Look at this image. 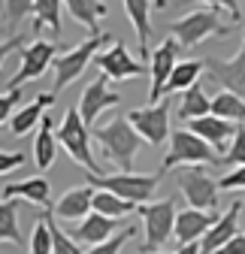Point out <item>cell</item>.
Here are the masks:
<instances>
[{
    "instance_id": "6da1fadb",
    "label": "cell",
    "mask_w": 245,
    "mask_h": 254,
    "mask_svg": "<svg viewBox=\"0 0 245 254\" xmlns=\"http://www.w3.org/2000/svg\"><path fill=\"white\" fill-rule=\"evenodd\" d=\"M94 139L100 142L103 154L121 170V173H130L133 161H136V151H139V142L142 136L136 133V127L127 121V115H115L109 124H100L94 127Z\"/></svg>"
},
{
    "instance_id": "7a4b0ae2",
    "label": "cell",
    "mask_w": 245,
    "mask_h": 254,
    "mask_svg": "<svg viewBox=\"0 0 245 254\" xmlns=\"http://www.w3.org/2000/svg\"><path fill=\"white\" fill-rule=\"evenodd\" d=\"M215 167L221 164V154L212 148L206 139H200L194 130H188V127H182V130H176L170 136V151L164 157V164H161V176L167 170H179V167Z\"/></svg>"
},
{
    "instance_id": "3957f363",
    "label": "cell",
    "mask_w": 245,
    "mask_h": 254,
    "mask_svg": "<svg viewBox=\"0 0 245 254\" xmlns=\"http://www.w3.org/2000/svg\"><path fill=\"white\" fill-rule=\"evenodd\" d=\"M91 139H94V133H88V124H85L79 106L67 109L64 121H61V127H58V142H61V148H64L82 170H88L91 176H103L94 151H91Z\"/></svg>"
},
{
    "instance_id": "277c9868",
    "label": "cell",
    "mask_w": 245,
    "mask_h": 254,
    "mask_svg": "<svg viewBox=\"0 0 245 254\" xmlns=\"http://www.w3.org/2000/svg\"><path fill=\"white\" fill-rule=\"evenodd\" d=\"M161 173H112V176H91L88 185L91 188H100V190H112V194H118L121 200H127L133 206H145L151 203V197H155V190L161 185Z\"/></svg>"
},
{
    "instance_id": "5b68a950",
    "label": "cell",
    "mask_w": 245,
    "mask_h": 254,
    "mask_svg": "<svg viewBox=\"0 0 245 254\" xmlns=\"http://www.w3.org/2000/svg\"><path fill=\"white\" fill-rule=\"evenodd\" d=\"M103 43H115V40H112L109 34H94V37L82 40L79 46L61 52V55H58V61H55V88H52V94L64 91L70 82H76V79L85 73L88 64L97 58V52H100V46H103Z\"/></svg>"
},
{
    "instance_id": "8992f818",
    "label": "cell",
    "mask_w": 245,
    "mask_h": 254,
    "mask_svg": "<svg viewBox=\"0 0 245 254\" xmlns=\"http://www.w3.org/2000/svg\"><path fill=\"white\" fill-rule=\"evenodd\" d=\"M170 34L179 40L182 49H197L209 37H227L230 34V24L221 21L218 9H197V12H188L185 18L173 21L170 24Z\"/></svg>"
},
{
    "instance_id": "52a82bcc",
    "label": "cell",
    "mask_w": 245,
    "mask_h": 254,
    "mask_svg": "<svg viewBox=\"0 0 245 254\" xmlns=\"http://www.w3.org/2000/svg\"><path fill=\"white\" fill-rule=\"evenodd\" d=\"M136 212L142 215L145 221V242H142V251L151 254V251H164V242L176 236V200L167 197V200H158V203H145V206H136Z\"/></svg>"
},
{
    "instance_id": "ba28073f",
    "label": "cell",
    "mask_w": 245,
    "mask_h": 254,
    "mask_svg": "<svg viewBox=\"0 0 245 254\" xmlns=\"http://www.w3.org/2000/svg\"><path fill=\"white\" fill-rule=\"evenodd\" d=\"M176 185L191 203V209L212 212L218 206V182L206 173V167H179L176 170Z\"/></svg>"
},
{
    "instance_id": "9c48e42d",
    "label": "cell",
    "mask_w": 245,
    "mask_h": 254,
    "mask_svg": "<svg viewBox=\"0 0 245 254\" xmlns=\"http://www.w3.org/2000/svg\"><path fill=\"white\" fill-rule=\"evenodd\" d=\"M58 55H61L58 43L37 40V43L24 46V49H21V64H18L15 76H12V79H6L3 91H15V88H21V85H24V82H30V79H40L49 67H55Z\"/></svg>"
},
{
    "instance_id": "30bf717a",
    "label": "cell",
    "mask_w": 245,
    "mask_h": 254,
    "mask_svg": "<svg viewBox=\"0 0 245 254\" xmlns=\"http://www.w3.org/2000/svg\"><path fill=\"white\" fill-rule=\"evenodd\" d=\"M170 109H173V103H170V97H164L161 103H155V106H142V109H133V112H127V121L136 127V133L151 145V148H161L173 133H170Z\"/></svg>"
},
{
    "instance_id": "8fae6325",
    "label": "cell",
    "mask_w": 245,
    "mask_h": 254,
    "mask_svg": "<svg viewBox=\"0 0 245 254\" xmlns=\"http://www.w3.org/2000/svg\"><path fill=\"white\" fill-rule=\"evenodd\" d=\"M179 40L176 37H167L148 58V76H151V88H148V106H155L167 97V85H170V76L173 70L179 67Z\"/></svg>"
},
{
    "instance_id": "7c38bea8",
    "label": "cell",
    "mask_w": 245,
    "mask_h": 254,
    "mask_svg": "<svg viewBox=\"0 0 245 254\" xmlns=\"http://www.w3.org/2000/svg\"><path fill=\"white\" fill-rule=\"evenodd\" d=\"M206 73L215 85L239 94L245 100V30H242V46L233 58H215V55L206 58Z\"/></svg>"
},
{
    "instance_id": "4fadbf2b",
    "label": "cell",
    "mask_w": 245,
    "mask_h": 254,
    "mask_svg": "<svg viewBox=\"0 0 245 254\" xmlns=\"http://www.w3.org/2000/svg\"><path fill=\"white\" fill-rule=\"evenodd\" d=\"M94 64L100 67V73H103L106 79H112V82L139 79L142 73H148V67H142V61H136L121 40H115L106 52H100V55L94 58Z\"/></svg>"
},
{
    "instance_id": "5bb4252c",
    "label": "cell",
    "mask_w": 245,
    "mask_h": 254,
    "mask_svg": "<svg viewBox=\"0 0 245 254\" xmlns=\"http://www.w3.org/2000/svg\"><path fill=\"white\" fill-rule=\"evenodd\" d=\"M121 103V94L115 88H109V79L100 73L94 82H88L85 91H82V97H79V112L85 118V124L91 127L106 109H115Z\"/></svg>"
},
{
    "instance_id": "9a60e30c",
    "label": "cell",
    "mask_w": 245,
    "mask_h": 254,
    "mask_svg": "<svg viewBox=\"0 0 245 254\" xmlns=\"http://www.w3.org/2000/svg\"><path fill=\"white\" fill-rule=\"evenodd\" d=\"M185 127H188V130H194L200 139H206L221 157L227 154V148H230V142H233V136H236V130H239V124L224 121V118H218V115H203V118H197V121H188Z\"/></svg>"
},
{
    "instance_id": "2e32d148",
    "label": "cell",
    "mask_w": 245,
    "mask_h": 254,
    "mask_svg": "<svg viewBox=\"0 0 245 254\" xmlns=\"http://www.w3.org/2000/svg\"><path fill=\"white\" fill-rule=\"evenodd\" d=\"M94 197H97V190L91 185H76L55 203L52 215L58 221H85L91 212H94Z\"/></svg>"
},
{
    "instance_id": "e0dca14e",
    "label": "cell",
    "mask_w": 245,
    "mask_h": 254,
    "mask_svg": "<svg viewBox=\"0 0 245 254\" xmlns=\"http://www.w3.org/2000/svg\"><path fill=\"white\" fill-rule=\"evenodd\" d=\"M242 212H245V203L239 200V203H233L215 224H212V230L203 236V242H200V248H203V254H218L236 233H239V218H242Z\"/></svg>"
},
{
    "instance_id": "ac0fdd59",
    "label": "cell",
    "mask_w": 245,
    "mask_h": 254,
    "mask_svg": "<svg viewBox=\"0 0 245 254\" xmlns=\"http://www.w3.org/2000/svg\"><path fill=\"white\" fill-rule=\"evenodd\" d=\"M215 215L212 212H203V209H182L176 215V242L179 245H191V242H203V236L212 230V224H215Z\"/></svg>"
},
{
    "instance_id": "d6986e66",
    "label": "cell",
    "mask_w": 245,
    "mask_h": 254,
    "mask_svg": "<svg viewBox=\"0 0 245 254\" xmlns=\"http://www.w3.org/2000/svg\"><path fill=\"white\" fill-rule=\"evenodd\" d=\"M70 236L79 245H88V248L103 245V242H109L115 236V218H106L100 212H91L85 221H79V224L70 230Z\"/></svg>"
},
{
    "instance_id": "ffe728a7",
    "label": "cell",
    "mask_w": 245,
    "mask_h": 254,
    "mask_svg": "<svg viewBox=\"0 0 245 254\" xmlns=\"http://www.w3.org/2000/svg\"><path fill=\"white\" fill-rule=\"evenodd\" d=\"M151 6H158L155 0H124V9H127V18L136 30V43H139V58L148 61L151 52H148V43H151Z\"/></svg>"
},
{
    "instance_id": "44dd1931",
    "label": "cell",
    "mask_w": 245,
    "mask_h": 254,
    "mask_svg": "<svg viewBox=\"0 0 245 254\" xmlns=\"http://www.w3.org/2000/svg\"><path fill=\"white\" fill-rule=\"evenodd\" d=\"M55 100H58V94H37V97L30 100L27 106H21V109L12 115V121H9V130H12L15 136H24V133H30L37 124H43V118H46V109H49Z\"/></svg>"
},
{
    "instance_id": "7402d4cb",
    "label": "cell",
    "mask_w": 245,
    "mask_h": 254,
    "mask_svg": "<svg viewBox=\"0 0 245 254\" xmlns=\"http://www.w3.org/2000/svg\"><path fill=\"white\" fill-rule=\"evenodd\" d=\"M0 197L3 200H27V203H34V206H49L52 200V185L46 179H24L18 185L12 182H3V190H0Z\"/></svg>"
},
{
    "instance_id": "603a6c76",
    "label": "cell",
    "mask_w": 245,
    "mask_h": 254,
    "mask_svg": "<svg viewBox=\"0 0 245 254\" xmlns=\"http://www.w3.org/2000/svg\"><path fill=\"white\" fill-rule=\"evenodd\" d=\"M58 145H61V142H58V133H55V121H52V115H46L43 124H40V133H37V139H34V161H37L40 170H49V167L55 164Z\"/></svg>"
},
{
    "instance_id": "cb8c5ba5",
    "label": "cell",
    "mask_w": 245,
    "mask_h": 254,
    "mask_svg": "<svg viewBox=\"0 0 245 254\" xmlns=\"http://www.w3.org/2000/svg\"><path fill=\"white\" fill-rule=\"evenodd\" d=\"M70 18H76L82 27H88V34L94 37L100 34V18L106 15V3L103 0H64Z\"/></svg>"
},
{
    "instance_id": "d4e9b609",
    "label": "cell",
    "mask_w": 245,
    "mask_h": 254,
    "mask_svg": "<svg viewBox=\"0 0 245 254\" xmlns=\"http://www.w3.org/2000/svg\"><path fill=\"white\" fill-rule=\"evenodd\" d=\"M203 115H212V100H209L203 85H194L179 97V118L188 124V121H197Z\"/></svg>"
},
{
    "instance_id": "484cf974",
    "label": "cell",
    "mask_w": 245,
    "mask_h": 254,
    "mask_svg": "<svg viewBox=\"0 0 245 254\" xmlns=\"http://www.w3.org/2000/svg\"><path fill=\"white\" fill-rule=\"evenodd\" d=\"M203 70H206V61H197V58H185V61H179V67H176V70H173V76H170L167 94H173V91H182V94H185L188 88L200 85L197 79L203 76Z\"/></svg>"
},
{
    "instance_id": "4316f807",
    "label": "cell",
    "mask_w": 245,
    "mask_h": 254,
    "mask_svg": "<svg viewBox=\"0 0 245 254\" xmlns=\"http://www.w3.org/2000/svg\"><path fill=\"white\" fill-rule=\"evenodd\" d=\"M212 115L233 121V124H245V100L233 91H218L212 97Z\"/></svg>"
},
{
    "instance_id": "83f0119b",
    "label": "cell",
    "mask_w": 245,
    "mask_h": 254,
    "mask_svg": "<svg viewBox=\"0 0 245 254\" xmlns=\"http://www.w3.org/2000/svg\"><path fill=\"white\" fill-rule=\"evenodd\" d=\"M61 6H64V0H37L34 27H49L52 34H61Z\"/></svg>"
},
{
    "instance_id": "f1b7e54d",
    "label": "cell",
    "mask_w": 245,
    "mask_h": 254,
    "mask_svg": "<svg viewBox=\"0 0 245 254\" xmlns=\"http://www.w3.org/2000/svg\"><path fill=\"white\" fill-rule=\"evenodd\" d=\"M94 212L106 215V218H124L130 212H136L133 203L127 200H121L118 194H112V190H97V197H94Z\"/></svg>"
},
{
    "instance_id": "f546056e",
    "label": "cell",
    "mask_w": 245,
    "mask_h": 254,
    "mask_svg": "<svg viewBox=\"0 0 245 254\" xmlns=\"http://www.w3.org/2000/svg\"><path fill=\"white\" fill-rule=\"evenodd\" d=\"M37 0H3V37H9V30L18 27L27 15H34Z\"/></svg>"
},
{
    "instance_id": "4dcf8cb0",
    "label": "cell",
    "mask_w": 245,
    "mask_h": 254,
    "mask_svg": "<svg viewBox=\"0 0 245 254\" xmlns=\"http://www.w3.org/2000/svg\"><path fill=\"white\" fill-rule=\"evenodd\" d=\"M18 206L15 200H3V206H0V239H3L6 245H21V233H18V218H15Z\"/></svg>"
},
{
    "instance_id": "1f68e13d",
    "label": "cell",
    "mask_w": 245,
    "mask_h": 254,
    "mask_svg": "<svg viewBox=\"0 0 245 254\" xmlns=\"http://www.w3.org/2000/svg\"><path fill=\"white\" fill-rule=\"evenodd\" d=\"M30 254H55V239H52V227H49L46 215H40L34 221V230H30Z\"/></svg>"
},
{
    "instance_id": "d6a6232c",
    "label": "cell",
    "mask_w": 245,
    "mask_h": 254,
    "mask_svg": "<svg viewBox=\"0 0 245 254\" xmlns=\"http://www.w3.org/2000/svg\"><path fill=\"white\" fill-rule=\"evenodd\" d=\"M46 218H49V227H52V239H55V254H85V251H82V245H79V242H76V239H73L70 233H64V230L58 227V218H55L52 212H49Z\"/></svg>"
},
{
    "instance_id": "836d02e7",
    "label": "cell",
    "mask_w": 245,
    "mask_h": 254,
    "mask_svg": "<svg viewBox=\"0 0 245 254\" xmlns=\"http://www.w3.org/2000/svg\"><path fill=\"white\" fill-rule=\"evenodd\" d=\"M221 164H236V167H245V124H239V130L227 148V154L221 157Z\"/></svg>"
},
{
    "instance_id": "e575fe53",
    "label": "cell",
    "mask_w": 245,
    "mask_h": 254,
    "mask_svg": "<svg viewBox=\"0 0 245 254\" xmlns=\"http://www.w3.org/2000/svg\"><path fill=\"white\" fill-rule=\"evenodd\" d=\"M133 233H136V230H133V227H127V230H121V233H115V236H112L109 242H103V245H94V248H88L85 254H118L121 248L127 245V239H130Z\"/></svg>"
},
{
    "instance_id": "d590c367",
    "label": "cell",
    "mask_w": 245,
    "mask_h": 254,
    "mask_svg": "<svg viewBox=\"0 0 245 254\" xmlns=\"http://www.w3.org/2000/svg\"><path fill=\"white\" fill-rule=\"evenodd\" d=\"M182 3H203L206 9H227L233 21H242V3L245 0H182Z\"/></svg>"
},
{
    "instance_id": "8d00e7d4",
    "label": "cell",
    "mask_w": 245,
    "mask_h": 254,
    "mask_svg": "<svg viewBox=\"0 0 245 254\" xmlns=\"http://www.w3.org/2000/svg\"><path fill=\"white\" fill-rule=\"evenodd\" d=\"M18 103H21V88L3 91V100H0V121L9 124V121H12V109H15Z\"/></svg>"
},
{
    "instance_id": "74e56055",
    "label": "cell",
    "mask_w": 245,
    "mask_h": 254,
    "mask_svg": "<svg viewBox=\"0 0 245 254\" xmlns=\"http://www.w3.org/2000/svg\"><path fill=\"white\" fill-rule=\"evenodd\" d=\"M218 188H221V190H245V167H236L233 173L221 176Z\"/></svg>"
},
{
    "instance_id": "f35d334b",
    "label": "cell",
    "mask_w": 245,
    "mask_h": 254,
    "mask_svg": "<svg viewBox=\"0 0 245 254\" xmlns=\"http://www.w3.org/2000/svg\"><path fill=\"white\" fill-rule=\"evenodd\" d=\"M24 164V154L21 151H3V154H0V173H12V170H18Z\"/></svg>"
},
{
    "instance_id": "ab89813d",
    "label": "cell",
    "mask_w": 245,
    "mask_h": 254,
    "mask_svg": "<svg viewBox=\"0 0 245 254\" xmlns=\"http://www.w3.org/2000/svg\"><path fill=\"white\" fill-rule=\"evenodd\" d=\"M218 254H245V233H236Z\"/></svg>"
},
{
    "instance_id": "60d3db41",
    "label": "cell",
    "mask_w": 245,
    "mask_h": 254,
    "mask_svg": "<svg viewBox=\"0 0 245 254\" xmlns=\"http://www.w3.org/2000/svg\"><path fill=\"white\" fill-rule=\"evenodd\" d=\"M176 254H203V248H200V242H191V245H179Z\"/></svg>"
},
{
    "instance_id": "b9f144b4",
    "label": "cell",
    "mask_w": 245,
    "mask_h": 254,
    "mask_svg": "<svg viewBox=\"0 0 245 254\" xmlns=\"http://www.w3.org/2000/svg\"><path fill=\"white\" fill-rule=\"evenodd\" d=\"M155 3H158V9H164V6H167V0H155Z\"/></svg>"
},
{
    "instance_id": "7bdbcfd3",
    "label": "cell",
    "mask_w": 245,
    "mask_h": 254,
    "mask_svg": "<svg viewBox=\"0 0 245 254\" xmlns=\"http://www.w3.org/2000/svg\"><path fill=\"white\" fill-rule=\"evenodd\" d=\"M242 203H245V190H242Z\"/></svg>"
},
{
    "instance_id": "ee69618b",
    "label": "cell",
    "mask_w": 245,
    "mask_h": 254,
    "mask_svg": "<svg viewBox=\"0 0 245 254\" xmlns=\"http://www.w3.org/2000/svg\"><path fill=\"white\" fill-rule=\"evenodd\" d=\"M158 254H170V251H158Z\"/></svg>"
}]
</instances>
